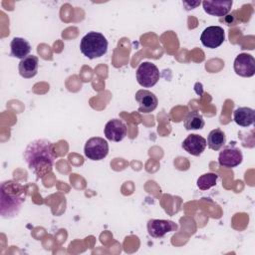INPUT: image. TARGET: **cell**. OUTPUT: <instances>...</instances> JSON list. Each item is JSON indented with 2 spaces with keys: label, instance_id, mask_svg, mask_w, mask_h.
I'll use <instances>...</instances> for the list:
<instances>
[{
  "label": "cell",
  "instance_id": "5",
  "mask_svg": "<svg viewBox=\"0 0 255 255\" xmlns=\"http://www.w3.org/2000/svg\"><path fill=\"white\" fill-rule=\"evenodd\" d=\"M84 152L85 155L91 160H102L109 153V143L103 137H91L85 144Z\"/></svg>",
  "mask_w": 255,
  "mask_h": 255
},
{
  "label": "cell",
  "instance_id": "3",
  "mask_svg": "<svg viewBox=\"0 0 255 255\" xmlns=\"http://www.w3.org/2000/svg\"><path fill=\"white\" fill-rule=\"evenodd\" d=\"M80 50L85 57L91 60L100 58L108 51V40L102 33L91 31L82 38Z\"/></svg>",
  "mask_w": 255,
  "mask_h": 255
},
{
  "label": "cell",
  "instance_id": "8",
  "mask_svg": "<svg viewBox=\"0 0 255 255\" xmlns=\"http://www.w3.org/2000/svg\"><path fill=\"white\" fill-rule=\"evenodd\" d=\"M177 228V224L171 220L150 219L147 221L148 234L153 238H161L166 233L176 231Z\"/></svg>",
  "mask_w": 255,
  "mask_h": 255
},
{
  "label": "cell",
  "instance_id": "12",
  "mask_svg": "<svg viewBox=\"0 0 255 255\" xmlns=\"http://www.w3.org/2000/svg\"><path fill=\"white\" fill-rule=\"evenodd\" d=\"M182 148L187 151L189 154L194 156H199L204 149L206 148L207 142L206 139L199 135V134H189L183 141H182Z\"/></svg>",
  "mask_w": 255,
  "mask_h": 255
},
{
  "label": "cell",
  "instance_id": "1",
  "mask_svg": "<svg viewBox=\"0 0 255 255\" xmlns=\"http://www.w3.org/2000/svg\"><path fill=\"white\" fill-rule=\"evenodd\" d=\"M57 156L53 142L44 138L31 141L24 151V159L37 178L51 172Z\"/></svg>",
  "mask_w": 255,
  "mask_h": 255
},
{
  "label": "cell",
  "instance_id": "6",
  "mask_svg": "<svg viewBox=\"0 0 255 255\" xmlns=\"http://www.w3.org/2000/svg\"><path fill=\"white\" fill-rule=\"evenodd\" d=\"M225 40V33L220 26H209L205 28L200 36L202 45L209 49L218 48Z\"/></svg>",
  "mask_w": 255,
  "mask_h": 255
},
{
  "label": "cell",
  "instance_id": "4",
  "mask_svg": "<svg viewBox=\"0 0 255 255\" xmlns=\"http://www.w3.org/2000/svg\"><path fill=\"white\" fill-rule=\"evenodd\" d=\"M136 81L143 88L153 87L159 80L158 68L151 62H142L136 70Z\"/></svg>",
  "mask_w": 255,
  "mask_h": 255
},
{
  "label": "cell",
  "instance_id": "2",
  "mask_svg": "<svg viewBox=\"0 0 255 255\" xmlns=\"http://www.w3.org/2000/svg\"><path fill=\"white\" fill-rule=\"evenodd\" d=\"M26 198V189L14 180H6L0 186V214L3 218L18 215Z\"/></svg>",
  "mask_w": 255,
  "mask_h": 255
},
{
  "label": "cell",
  "instance_id": "11",
  "mask_svg": "<svg viewBox=\"0 0 255 255\" xmlns=\"http://www.w3.org/2000/svg\"><path fill=\"white\" fill-rule=\"evenodd\" d=\"M104 132H105L107 139L118 142V141L123 140L126 137L127 126L121 120L113 119V120H110L106 124Z\"/></svg>",
  "mask_w": 255,
  "mask_h": 255
},
{
  "label": "cell",
  "instance_id": "14",
  "mask_svg": "<svg viewBox=\"0 0 255 255\" xmlns=\"http://www.w3.org/2000/svg\"><path fill=\"white\" fill-rule=\"evenodd\" d=\"M39 59L34 55H28L19 62L18 70L21 77L25 79H31L36 76L38 72Z\"/></svg>",
  "mask_w": 255,
  "mask_h": 255
},
{
  "label": "cell",
  "instance_id": "10",
  "mask_svg": "<svg viewBox=\"0 0 255 255\" xmlns=\"http://www.w3.org/2000/svg\"><path fill=\"white\" fill-rule=\"evenodd\" d=\"M243 160L242 152L235 146H227L223 148L218 156V162L223 167H235Z\"/></svg>",
  "mask_w": 255,
  "mask_h": 255
},
{
  "label": "cell",
  "instance_id": "13",
  "mask_svg": "<svg viewBox=\"0 0 255 255\" xmlns=\"http://www.w3.org/2000/svg\"><path fill=\"white\" fill-rule=\"evenodd\" d=\"M232 0L228 1H203L202 6L203 10L211 15L216 17H223L227 15L232 7Z\"/></svg>",
  "mask_w": 255,
  "mask_h": 255
},
{
  "label": "cell",
  "instance_id": "16",
  "mask_svg": "<svg viewBox=\"0 0 255 255\" xmlns=\"http://www.w3.org/2000/svg\"><path fill=\"white\" fill-rule=\"evenodd\" d=\"M10 48H11L10 55L12 57H15L21 60L27 57L31 52V46L29 42L26 39L21 37L13 38L10 43Z\"/></svg>",
  "mask_w": 255,
  "mask_h": 255
},
{
  "label": "cell",
  "instance_id": "7",
  "mask_svg": "<svg viewBox=\"0 0 255 255\" xmlns=\"http://www.w3.org/2000/svg\"><path fill=\"white\" fill-rule=\"evenodd\" d=\"M233 67L238 76L250 78L255 74V59L250 54L241 53L235 58Z\"/></svg>",
  "mask_w": 255,
  "mask_h": 255
},
{
  "label": "cell",
  "instance_id": "18",
  "mask_svg": "<svg viewBox=\"0 0 255 255\" xmlns=\"http://www.w3.org/2000/svg\"><path fill=\"white\" fill-rule=\"evenodd\" d=\"M205 123L201 114L197 111L189 112L184 119V128L187 130L190 129H201L204 127Z\"/></svg>",
  "mask_w": 255,
  "mask_h": 255
},
{
  "label": "cell",
  "instance_id": "17",
  "mask_svg": "<svg viewBox=\"0 0 255 255\" xmlns=\"http://www.w3.org/2000/svg\"><path fill=\"white\" fill-rule=\"evenodd\" d=\"M207 145L212 150H219L226 142V135L220 128L212 129L207 136Z\"/></svg>",
  "mask_w": 255,
  "mask_h": 255
},
{
  "label": "cell",
  "instance_id": "19",
  "mask_svg": "<svg viewBox=\"0 0 255 255\" xmlns=\"http://www.w3.org/2000/svg\"><path fill=\"white\" fill-rule=\"evenodd\" d=\"M217 178H218V175L215 173H212V172L204 173L198 177L197 187L200 190H207L216 185Z\"/></svg>",
  "mask_w": 255,
  "mask_h": 255
},
{
  "label": "cell",
  "instance_id": "9",
  "mask_svg": "<svg viewBox=\"0 0 255 255\" xmlns=\"http://www.w3.org/2000/svg\"><path fill=\"white\" fill-rule=\"evenodd\" d=\"M135 101L138 104V112L148 114L153 112L158 104L156 96L147 90H139L135 93Z\"/></svg>",
  "mask_w": 255,
  "mask_h": 255
},
{
  "label": "cell",
  "instance_id": "15",
  "mask_svg": "<svg viewBox=\"0 0 255 255\" xmlns=\"http://www.w3.org/2000/svg\"><path fill=\"white\" fill-rule=\"evenodd\" d=\"M233 120L240 127H250L251 125H253L255 120L254 110L247 107L237 108L233 113Z\"/></svg>",
  "mask_w": 255,
  "mask_h": 255
}]
</instances>
